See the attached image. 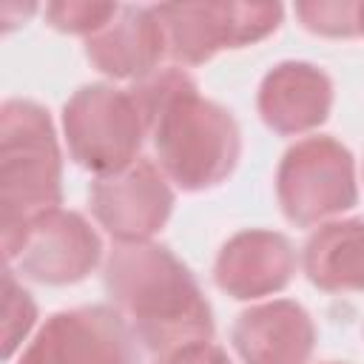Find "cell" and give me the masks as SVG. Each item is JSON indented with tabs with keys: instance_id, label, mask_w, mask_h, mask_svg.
Here are the masks:
<instances>
[{
	"instance_id": "obj_1",
	"label": "cell",
	"mask_w": 364,
	"mask_h": 364,
	"mask_svg": "<svg viewBox=\"0 0 364 364\" xmlns=\"http://www.w3.org/2000/svg\"><path fill=\"white\" fill-rule=\"evenodd\" d=\"M159 171L182 191H205L230 176L239 159L236 119L205 100L185 68H162L131 88Z\"/></svg>"
},
{
	"instance_id": "obj_2",
	"label": "cell",
	"mask_w": 364,
	"mask_h": 364,
	"mask_svg": "<svg viewBox=\"0 0 364 364\" xmlns=\"http://www.w3.org/2000/svg\"><path fill=\"white\" fill-rule=\"evenodd\" d=\"M105 290L134 338L159 355L213 336L210 304L193 273L162 245L119 242L105 262Z\"/></svg>"
},
{
	"instance_id": "obj_3",
	"label": "cell",
	"mask_w": 364,
	"mask_h": 364,
	"mask_svg": "<svg viewBox=\"0 0 364 364\" xmlns=\"http://www.w3.org/2000/svg\"><path fill=\"white\" fill-rule=\"evenodd\" d=\"M63 156L46 108L9 100L0 111V205L3 242L28 219L60 208Z\"/></svg>"
},
{
	"instance_id": "obj_4",
	"label": "cell",
	"mask_w": 364,
	"mask_h": 364,
	"mask_svg": "<svg viewBox=\"0 0 364 364\" xmlns=\"http://www.w3.org/2000/svg\"><path fill=\"white\" fill-rule=\"evenodd\" d=\"M63 131L71 159L97 176L117 173L139 159L148 136L131 91L105 82L82 85L63 108Z\"/></svg>"
},
{
	"instance_id": "obj_5",
	"label": "cell",
	"mask_w": 364,
	"mask_h": 364,
	"mask_svg": "<svg viewBox=\"0 0 364 364\" xmlns=\"http://www.w3.org/2000/svg\"><path fill=\"white\" fill-rule=\"evenodd\" d=\"M276 196L284 216L299 225H324L358 199L353 154L333 136H304L276 171Z\"/></svg>"
},
{
	"instance_id": "obj_6",
	"label": "cell",
	"mask_w": 364,
	"mask_h": 364,
	"mask_svg": "<svg viewBox=\"0 0 364 364\" xmlns=\"http://www.w3.org/2000/svg\"><path fill=\"white\" fill-rule=\"evenodd\" d=\"M154 11L165 54L182 65H199L225 48L250 46L282 23L279 3H165Z\"/></svg>"
},
{
	"instance_id": "obj_7",
	"label": "cell",
	"mask_w": 364,
	"mask_h": 364,
	"mask_svg": "<svg viewBox=\"0 0 364 364\" xmlns=\"http://www.w3.org/2000/svg\"><path fill=\"white\" fill-rule=\"evenodd\" d=\"M9 264L26 279L43 284H71L85 279L102 256L97 230L74 210H46L28 219L11 239L3 242Z\"/></svg>"
},
{
	"instance_id": "obj_8",
	"label": "cell",
	"mask_w": 364,
	"mask_h": 364,
	"mask_svg": "<svg viewBox=\"0 0 364 364\" xmlns=\"http://www.w3.org/2000/svg\"><path fill=\"white\" fill-rule=\"evenodd\" d=\"M128 321L108 307H77L46 318L17 364H134Z\"/></svg>"
},
{
	"instance_id": "obj_9",
	"label": "cell",
	"mask_w": 364,
	"mask_h": 364,
	"mask_svg": "<svg viewBox=\"0 0 364 364\" xmlns=\"http://www.w3.org/2000/svg\"><path fill=\"white\" fill-rule=\"evenodd\" d=\"M88 202L94 219L117 242H151L173 210V191L168 176L139 156L117 173L97 176Z\"/></svg>"
},
{
	"instance_id": "obj_10",
	"label": "cell",
	"mask_w": 364,
	"mask_h": 364,
	"mask_svg": "<svg viewBox=\"0 0 364 364\" xmlns=\"http://www.w3.org/2000/svg\"><path fill=\"white\" fill-rule=\"evenodd\" d=\"M299 256L276 230H242L216 256L213 279L233 299H264L290 284Z\"/></svg>"
},
{
	"instance_id": "obj_11",
	"label": "cell",
	"mask_w": 364,
	"mask_h": 364,
	"mask_svg": "<svg viewBox=\"0 0 364 364\" xmlns=\"http://www.w3.org/2000/svg\"><path fill=\"white\" fill-rule=\"evenodd\" d=\"M313 344V318L290 299L253 304L233 324V347L242 364H307Z\"/></svg>"
},
{
	"instance_id": "obj_12",
	"label": "cell",
	"mask_w": 364,
	"mask_h": 364,
	"mask_svg": "<svg viewBox=\"0 0 364 364\" xmlns=\"http://www.w3.org/2000/svg\"><path fill=\"white\" fill-rule=\"evenodd\" d=\"M97 71L114 80H145L159 71L165 37L154 6H119V11L85 43Z\"/></svg>"
},
{
	"instance_id": "obj_13",
	"label": "cell",
	"mask_w": 364,
	"mask_h": 364,
	"mask_svg": "<svg viewBox=\"0 0 364 364\" xmlns=\"http://www.w3.org/2000/svg\"><path fill=\"white\" fill-rule=\"evenodd\" d=\"M333 105V82L313 63H279L259 88V114L276 134H307L318 128Z\"/></svg>"
},
{
	"instance_id": "obj_14",
	"label": "cell",
	"mask_w": 364,
	"mask_h": 364,
	"mask_svg": "<svg viewBox=\"0 0 364 364\" xmlns=\"http://www.w3.org/2000/svg\"><path fill=\"white\" fill-rule=\"evenodd\" d=\"M301 264L318 290H364V219H333L318 225L304 245Z\"/></svg>"
},
{
	"instance_id": "obj_15",
	"label": "cell",
	"mask_w": 364,
	"mask_h": 364,
	"mask_svg": "<svg viewBox=\"0 0 364 364\" xmlns=\"http://www.w3.org/2000/svg\"><path fill=\"white\" fill-rule=\"evenodd\" d=\"M37 318V307L31 293L17 282L14 270H6V301H3V355L11 358L17 347H23Z\"/></svg>"
},
{
	"instance_id": "obj_16",
	"label": "cell",
	"mask_w": 364,
	"mask_h": 364,
	"mask_svg": "<svg viewBox=\"0 0 364 364\" xmlns=\"http://www.w3.org/2000/svg\"><path fill=\"white\" fill-rule=\"evenodd\" d=\"M296 14L304 28L324 37H355L358 28V3L344 0H318V3H296Z\"/></svg>"
},
{
	"instance_id": "obj_17",
	"label": "cell",
	"mask_w": 364,
	"mask_h": 364,
	"mask_svg": "<svg viewBox=\"0 0 364 364\" xmlns=\"http://www.w3.org/2000/svg\"><path fill=\"white\" fill-rule=\"evenodd\" d=\"M117 11H119L117 3H88V0H63L46 6L48 26H54L57 31L85 34V37L97 34Z\"/></svg>"
},
{
	"instance_id": "obj_18",
	"label": "cell",
	"mask_w": 364,
	"mask_h": 364,
	"mask_svg": "<svg viewBox=\"0 0 364 364\" xmlns=\"http://www.w3.org/2000/svg\"><path fill=\"white\" fill-rule=\"evenodd\" d=\"M156 364H233L228 358V353L210 341H202V344H191V347H182V350H173L168 355H159Z\"/></svg>"
},
{
	"instance_id": "obj_19",
	"label": "cell",
	"mask_w": 364,
	"mask_h": 364,
	"mask_svg": "<svg viewBox=\"0 0 364 364\" xmlns=\"http://www.w3.org/2000/svg\"><path fill=\"white\" fill-rule=\"evenodd\" d=\"M358 28L364 34V3H358Z\"/></svg>"
},
{
	"instance_id": "obj_20",
	"label": "cell",
	"mask_w": 364,
	"mask_h": 364,
	"mask_svg": "<svg viewBox=\"0 0 364 364\" xmlns=\"http://www.w3.org/2000/svg\"><path fill=\"white\" fill-rule=\"evenodd\" d=\"M324 364H344V361H324Z\"/></svg>"
}]
</instances>
